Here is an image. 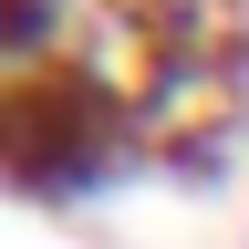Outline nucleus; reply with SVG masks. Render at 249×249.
I'll use <instances>...</instances> for the list:
<instances>
[{"instance_id":"obj_1","label":"nucleus","mask_w":249,"mask_h":249,"mask_svg":"<svg viewBox=\"0 0 249 249\" xmlns=\"http://www.w3.org/2000/svg\"><path fill=\"white\" fill-rule=\"evenodd\" d=\"M156 156L145 135V104H135V73L114 62H52V73L11 83L0 104V166L31 208H83V197H114V177H135Z\"/></svg>"}]
</instances>
